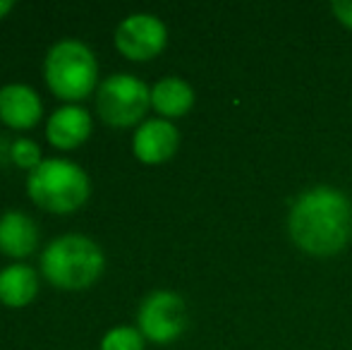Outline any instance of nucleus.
Returning a JSON list of instances; mask_svg holds the SVG:
<instances>
[{"instance_id":"obj_1","label":"nucleus","mask_w":352,"mask_h":350,"mask_svg":"<svg viewBox=\"0 0 352 350\" xmlns=\"http://www.w3.org/2000/svg\"><path fill=\"white\" fill-rule=\"evenodd\" d=\"M287 233L302 252L333 257L352 238V206L340 190L319 185L305 190L287 211Z\"/></svg>"},{"instance_id":"obj_2","label":"nucleus","mask_w":352,"mask_h":350,"mask_svg":"<svg viewBox=\"0 0 352 350\" xmlns=\"http://www.w3.org/2000/svg\"><path fill=\"white\" fill-rule=\"evenodd\" d=\"M106 254L101 245L82 233H65L53 238L38 257V271L58 290L77 293L87 290L101 278Z\"/></svg>"},{"instance_id":"obj_3","label":"nucleus","mask_w":352,"mask_h":350,"mask_svg":"<svg viewBox=\"0 0 352 350\" xmlns=\"http://www.w3.org/2000/svg\"><path fill=\"white\" fill-rule=\"evenodd\" d=\"M27 195L38 209L67 216L79 211L91 197V177L70 159H43L27 173Z\"/></svg>"},{"instance_id":"obj_4","label":"nucleus","mask_w":352,"mask_h":350,"mask_svg":"<svg viewBox=\"0 0 352 350\" xmlns=\"http://www.w3.org/2000/svg\"><path fill=\"white\" fill-rule=\"evenodd\" d=\"M43 80L53 96L79 103L98 89V61L82 39H60L46 51Z\"/></svg>"},{"instance_id":"obj_5","label":"nucleus","mask_w":352,"mask_h":350,"mask_svg":"<svg viewBox=\"0 0 352 350\" xmlns=\"http://www.w3.org/2000/svg\"><path fill=\"white\" fill-rule=\"evenodd\" d=\"M151 87L137 75L116 72L96 89V113L111 127H135L146 120Z\"/></svg>"},{"instance_id":"obj_6","label":"nucleus","mask_w":352,"mask_h":350,"mask_svg":"<svg viewBox=\"0 0 352 350\" xmlns=\"http://www.w3.org/2000/svg\"><path fill=\"white\" fill-rule=\"evenodd\" d=\"M137 329L146 341L168 346L187 329V305L173 290H151L137 309Z\"/></svg>"},{"instance_id":"obj_7","label":"nucleus","mask_w":352,"mask_h":350,"mask_svg":"<svg viewBox=\"0 0 352 350\" xmlns=\"http://www.w3.org/2000/svg\"><path fill=\"white\" fill-rule=\"evenodd\" d=\"M116 48L132 63H146L161 56L168 46V27L158 14L132 12L116 27Z\"/></svg>"},{"instance_id":"obj_8","label":"nucleus","mask_w":352,"mask_h":350,"mask_svg":"<svg viewBox=\"0 0 352 350\" xmlns=\"http://www.w3.org/2000/svg\"><path fill=\"white\" fill-rule=\"evenodd\" d=\"M180 132L175 122L163 118H146L132 135V154L146 166H161L177 154Z\"/></svg>"},{"instance_id":"obj_9","label":"nucleus","mask_w":352,"mask_h":350,"mask_svg":"<svg viewBox=\"0 0 352 350\" xmlns=\"http://www.w3.org/2000/svg\"><path fill=\"white\" fill-rule=\"evenodd\" d=\"M91 132H94L91 113L82 103H63L46 120L48 144L60 151H72L77 146H82L91 137Z\"/></svg>"},{"instance_id":"obj_10","label":"nucleus","mask_w":352,"mask_h":350,"mask_svg":"<svg viewBox=\"0 0 352 350\" xmlns=\"http://www.w3.org/2000/svg\"><path fill=\"white\" fill-rule=\"evenodd\" d=\"M43 118V101L34 87L24 82H10L0 87V120L8 127L27 132Z\"/></svg>"},{"instance_id":"obj_11","label":"nucleus","mask_w":352,"mask_h":350,"mask_svg":"<svg viewBox=\"0 0 352 350\" xmlns=\"http://www.w3.org/2000/svg\"><path fill=\"white\" fill-rule=\"evenodd\" d=\"M38 250V226L29 214L8 209L0 214V254L22 262Z\"/></svg>"},{"instance_id":"obj_12","label":"nucleus","mask_w":352,"mask_h":350,"mask_svg":"<svg viewBox=\"0 0 352 350\" xmlns=\"http://www.w3.org/2000/svg\"><path fill=\"white\" fill-rule=\"evenodd\" d=\"M195 89L182 77H163L151 87V108L163 120H177L195 106Z\"/></svg>"},{"instance_id":"obj_13","label":"nucleus","mask_w":352,"mask_h":350,"mask_svg":"<svg viewBox=\"0 0 352 350\" xmlns=\"http://www.w3.org/2000/svg\"><path fill=\"white\" fill-rule=\"evenodd\" d=\"M38 293V271L24 262H12L0 269V303L5 307H27Z\"/></svg>"},{"instance_id":"obj_14","label":"nucleus","mask_w":352,"mask_h":350,"mask_svg":"<svg viewBox=\"0 0 352 350\" xmlns=\"http://www.w3.org/2000/svg\"><path fill=\"white\" fill-rule=\"evenodd\" d=\"M146 348V338L142 331L130 324H118V327L108 329L101 338V350H144Z\"/></svg>"},{"instance_id":"obj_15","label":"nucleus","mask_w":352,"mask_h":350,"mask_svg":"<svg viewBox=\"0 0 352 350\" xmlns=\"http://www.w3.org/2000/svg\"><path fill=\"white\" fill-rule=\"evenodd\" d=\"M10 159L17 168L32 173L36 166H41L43 156H41V146L38 142H34L32 137H17L10 146Z\"/></svg>"},{"instance_id":"obj_16","label":"nucleus","mask_w":352,"mask_h":350,"mask_svg":"<svg viewBox=\"0 0 352 350\" xmlns=\"http://www.w3.org/2000/svg\"><path fill=\"white\" fill-rule=\"evenodd\" d=\"M331 12L336 14V19L345 29L352 32V0H336V3H331Z\"/></svg>"},{"instance_id":"obj_17","label":"nucleus","mask_w":352,"mask_h":350,"mask_svg":"<svg viewBox=\"0 0 352 350\" xmlns=\"http://www.w3.org/2000/svg\"><path fill=\"white\" fill-rule=\"evenodd\" d=\"M14 10V3L12 0H0V19H5L10 12Z\"/></svg>"}]
</instances>
